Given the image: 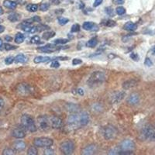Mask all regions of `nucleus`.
<instances>
[{"mask_svg":"<svg viewBox=\"0 0 155 155\" xmlns=\"http://www.w3.org/2000/svg\"><path fill=\"white\" fill-rule=\"evenodd\" d=\"M105 79H106L105 73L101 71H97V72H93L90 75L87 83H88V85L90 87H96L103 83Z\"/></svg>","mask_w":155,"mask_h":155,"instance_id":"nucleus-1","label":"nucleus"},{"mask_svg":"<svg viewBox=\"0 0 155 155\" xmlns=\"http://www.w3.org/2000/svg\"><path fill=\"white\" fill-rule=\"evenodd\" d=\"M21 124L27 130L31 133H34L37 130L33 119L28 114H24L21 116Z\"/></svg>","mask_w":155,"mask_h":155,"instance_id":"nucleus-2","label":"nucleus"},{"mask_svg":"<svg viewBox=\"0 0 155 155\" xmlns=\"http://www.w3.org/2000/svg\"><path fill=\"white\" fill-rule=\"evenodd\" d=\"M140 137L143 140H148L150 141H155V126L153 125H147L143 127Z\"/></svg>","mask_w":155,"mask_h":155,"instance_id":"nucleus-3","label":"nucleus"},{"mask_svg":"<svg viewBox=\"0 0 155 155\" xmlns=\"http://www.w3.org/2000/svg\"><path fill=\"white\" fill-rule=\"evenodd\" d=\"M74 143L72 142V140H65L62 142L60 145V150L61 151L62 154L65 155L72 154L74 150Z\"/></svg>","mask_w":155,"mask_h":155,"instance_id":"nucleus-4","label":"nucleus"},{"mask_svg":"<svg viewBox=\"0 0 155 155\" xmlns=\"http://www.w3.org/2000/svg\"><path fill=\"white\" fill-rule=\"evenodd\" d=\"M54 143V141L51 138L39 137L33 140V144L37 147H51Z\"/></svg>","mask_w":155,"mask_h":155,"instance_id":"nucleus-5","label":"nucleus"},{"mask_svg":"<svg viewBox=\"0 0 155 155\" xmlns=\"http://www.w3.org/2000/svg\"><path fill=\"white\" fill-rule=\"evenodd\" d=\"M37 124L40 130L43 131H47L50 129L51 126V120L46 116H40L37 118Z\"/></svg>","mask_w":155,"mask_h":155,"instance_id":"nucleus-6","label":"nucleus"},{"mask_svg":"<svg viewBox=\"0 0 155 155\" xmlns=\"http://www.w3.org/2000/svg\"><path fill=\"white\" fill-rule=\"evenodd\" d=\"M117 134H118V131L116 127H114L113 126H108L104 130V137L107 140H113L114 138H116Z\"/></svg>","mask_w":155,"mask_h":155,"instance_id":"nucleus-7","label":"nucleus"},{"mask_svg":"<svg viewBox=\"0 0 155 155\" xmlns=\"http://www.w3.org/2000/svg\"><path fill=\"white\" fill-rule=\"evenodd\" d=\"M119 148L123 151H133L135 149V143L133 140H124L120 143Z\"/></svg>","mask_w":155,"mask_h":155,"instance_id":"nucleus-8","label":"nucleus"},{"mask_svg":"<svg viewBox=\"0 0 155 155\" xmlns=\"http://www.w3.org/2000/svg\"><path fill=\"white\" fill-rule=\"evenodd\" d=\"M17 90L19 91V93L22 94V95H29L32 92V88L28 85V84L26 83H23L20 84V85L18 86Z\"/></svg>","mask_w":155,"mask_h":155,"instance_id":"nucleus-9","label":"nucleus"},{"mask_svg":"<svg viewBox=\"0 0 155 155\" xmlns=\"http://www.w3.org/2000/svg\"><path fill=\"white\" fill-rule=\"evenodd\" d=\"M60 48L57 46L53 44H47L46 46H44V47H38L37 50H39L40 51L43 52V53H47V54H50V53H52V52L57 51H58Z\"/></svg>","mask_w":155,"mask_h":155,"instance_id":"nucleus-10","label":"nucleus"},{"mask_svg":"<svg viewBox=\"0 0 155 155\" xmlns=\"http://www.w3.org/2000/svg\"><path fill=\"white\" fill-rule=\"evenodd\" d=\"M68 123L72 127H76L78 124H79V116L78 114L73 113L70 115L68 119ZM80 125V124H79Z\"/></svg>","mask_w":155,"mask_h":155,"instance_id":"nucleus-11","label":"nucleus"},{"mask_svg":"<svg viewBox=\"0 0 155 155\" xmlns=\"http://www.w3.org/2000/svg\"><path fill=\"white\" fill-rule=\"evenodd\" d=\"M63 125V120L58 116H53L51 119V126L52 128L60 129Z\"/></svg>","mask_w":155,"mask_h":155,"instance_id":"nucleus-12","label":"nucleus"},{"mask_svg":"<svg viewBox=\"0 0 155 155\" xmlns=\"http://www.w3.org/2000/svg\"><path fill=\"white\" fill-rule=\"evenodd\" d=\"M126 96V93L124 91H118L114 93L111 97V102L112 103H119V102L123 100Z\"/></svg>","mask_w":155,"mask_h":155,"instance_id":"nucleus-13","label":"nucleus"},{"mask_svg":"<svg viewBox=\"0 0 155 155\" xmlns=\"http://www.w3.org/2000/svg\"><path fill=\"white\" fill-rule=\"evenodd\" d=\"M24 130L26 129L23 126V128H16L14 129L12 132V137H14L15 138L17 139H22L26 137V132Z\"/></svg>","mask_w":155,"mask_h":155,"instance_id":"nucleus-14","label":"nucleus"},{"mask_svg":"<svg viewBox=\"0 0 155 155\" xmlns=\"http://www.w3.org/2000/svg\"><path fill=\"white\" fill-rule=\"evenodd\" d=\"M96 151H97V146L94 145V144H90V145L86 146L84 149H82L81 154L85 155L94 154Z\"/></svg>","mask_w":155,"mask_h":155,"instance_id":"nucleus-15","label":"nucleus"},{"mask_svg":"<svg viewBox=\"0 0 155 155\" xmlns=\"http://www.w3.org/2000/svg\"><path fill=\"white\" fill-rule=\"evenodd\" d=\"M140 102V96L137 93H132L127 98V102L131 106H135Z\"/></svg>","mask_w":155,"mask_h":155,"instance_id":"nucleus-16","label":"nucleus"},{"mask_svg":"<svg viewBox=\"0 0 155 155\" xmlns=\"http://www.w3.org/2000/svg\"><path fill=\"white\" fill-rule=\"evenodd\" d=\"M89 122V116L88 113L83 112L79 116V124L80 126H86Z\"/></svg>","mask_w":155,"mask_h":155,"instance_id":"nucleus-17","label":"nucleus"},{"mask_svg":"<svg viewBox=\"0 0 155 155\" xmlns=\"http://www.w3.org/2000/svg\"><path fill=\"white\" fill-rule=\"evenodd\" d=\"M13 148L15 149L16 151H23L26 148V143L22 140H17L13 143Z\"/></svg>","mask_w":155,"mask_h":155,"instance_id":"nucleus-18","label":"nucleus"},{"mask_svg":"<svg viewBox=\"0 0 155 155\" xmlns=\"http://www.w3.org/2000/svg\"><path fill=\"white\" fill-rule=\"evenodd\" d=\"M137 85V81H135V80H127V81L123 82V89L127 90V89H131V88L135 87Z\"/></svg>","mask_w":155,"mask_h":155,"instance_id":"nucleus-19","label":"nucleus"},{"mask_svg":"<svg viewBox=\"0 0 155 155\" xmlns=\"http://www.w3.org/2000/svg\"><path fill=\"white\" fill-rule=\"evenodd\" d=\"M123 30H127V31H134L137 28V25L133 22H127L123 26Z\"/></svg>","mask_w":155,"mask_h":155,"instance_id":"nucleus-20","label":"nucleus"},{"mask_svg":"<svg viewBox=\"0 0 155 155\" xmlns=\"http://www.w3.org/2000/svg\"><path fill=\"white\" fill-rule=\"evenodd\" d=\"M3 5L5 8H8V9H10V10H14L17 6V3L14 2V1H12V0H4Z\"/></svg>","mask_w":155,"mask_h":155,"instance_id":"nucleus-21","label":"nucleus"},{"mask_svg":"<svg viewBox=\"0 0 155 155\" xmlns=\"http://www.w3.org/2000/svg\"><path fill=\"white\" fill-rule=\"evenodd\" d=\"M23 31L27 33H34L37 32V26H26V27H21Z\"/></svg>","mask_w":155,"mask_h":155,"instance_id":"nucleus-22","label":"nucleus"},{"mask_svg":"<svg viewBox=\"0 0 155 155\" xmlns=\"http://www.w3.org/2000/svg\"><path fill=\"white\" fill-rule=\"evenodd\" d=\"M8 20H10V22H17L20 20V15L18 14L16 12H13V13H11L10 15L8 16Z\"/></svg>","mask_w":155,"mask_h":155,"instance_id":"nucleus-23","label":"nucleus"},{"mask_svg":"<svg viewBox=\"0 0 155 155\" xmlns=\"http://www.w3.org/2000/svg\"><path fill=\"white\" fill-rule=\"evenodd\" d=\"M51 59L49 57H44V56H37L34 58L33 61L36 64H40V63H44V62L48 61Z\"/></svg>","mask_w":155,"mask_h":155,"instance_id":"nucleus-24","label":"nucleus"},{"mask_svg":"<svg viewBox=\"0 0 155 155\" xmlns=\"http://www.w3.org/2000/svg\"><path fill=\"white\" fill-rule=\"evenodd\" d=\"M27 57L25 56L24 54H18L14 58V61L16 63H25L27 62Z\"/></svg>","mask_w":155,"mask_h":155,"instance_id":"nucleus-25","label":"nucleus"},{"mask_svg":"<svg viewBox=\"0 0 155 155\" xmlns=\"http://www.w3.org/2000/svg\"><path fill=\"white\" fill-rule=\"evenodd\" d=\"M24 39H25V37L24 35L23 34V33H16V35L15 37V42L16 43V44H22L23 42L24 41Z\"/></svg>","mask_w":155,"mask_h":155,"instance_id":"nucleus-26","label":"nucleus"},{"mask_svg":"<svg viewBox=\"0 0 155 155\" xmlns=\"http://www.w3.org/2000/svg\"><path fill=\"white\" fill-rule=\"evenodd\" d=\"M94 27H95V23L92 22H85L82 26L84 30H91Z\"/></svg>","mask_w":155,"mask_h":155,"instance_id":"nucleus-27","label":"nucleus"},{"mask_svg":"<svg viewBox=\"0 0 155 155\" xmlns=\"http://www.w3.org/2000/svg\"><path fill=\"white\" fill-rule=\"evenodd\" d=\"M98 44V40L96 38H92V39L89 40V41L86 43V47H95L96 45Z\"/></svg>","mask_w":155,"mask_h":155,"instance_id":"nucleus-28","label":"nucleus"},{"mask_svg":"<svg viewBox=\"0 0 155 155\" xmlns=\"http://www.w3.org/2000/svg\"><path fill=\"white\" fill-rule=\"evenodd\" d=\"M55 36V33L54 31H50V32H45L43 34V39L45 40H48L52 37H54Z\"/></svg>","mask_w":155,"mask_h":155,"instance_id":"nucleus-29","label":"nucleus"},{"mask_svg":"<svg viewBox=\"0 0 155 155\" xmlns=\"http://www.w3.org/2000/svg\"><path fill=\"white\" fill-rule=\"evenodd\" d=\"M27 10L29 12H37V10H38V5H36V4H28L27 5Z\"/></svg>","mask_w":155,"mask_h":155,"instance_id":"nucleus-30","label":"nucleus"},{"mask_svg":"<svg viewBox=\"0 0 155 155\" xmlns=\"http://www.w3.org/2000/svg\"><path fill=\"white\" fill-rule=\"evenodd\" d=\"M38 153L37 147L34 146H31L29 147L28 150H27V154L28 155H37Z\"/></svg>","mask_w":155,"mask_h":155,"instance_id":"nucleus-31","label":"nucleus"},{"mask_svg":"<svg viewBox=\"0 0 155 155\" xmlns=\"http://www.w3.org/2000/svg\"><path fill=\"white\" fill-rule=\"evenodd\" d=\"M16 154L15 149H12V148H6L3 150V155H13Z\"/></svg>","mask_w":155,"mask_h":155,"instance_id":"nucleus-32","label":"nucleus"},{"mask_svg":"<svg viewBox=\"0 0 155 155\" xmlns=\"http://www.w3.org/2000/svg\"><path fill=\"white\" fill-rule=\"evenodd\" d=\"M105 11H106V12L107 13V15H109V16H111V17H113V16H115V12H114L113 9L112 7H106V9H105Z\"/></svg>","mask_w":155,"mask_h":155,"instance_id":"nucleus-33","label":"nucleus"},{"mask_svg":"<svg viewBox=\"0 0 155 155\" xmlns=\"http://www.w3.org/2000/svg\"><path fill=\"white\" fill-rule=\"evenodd\" d=\"M102 23H103V25H105V26L109 27H114V26H116V22L113 21V20H106V21Z\"/></svg>","mask_w":155,"mask_h":155,"instance_id":"nucleus-34","label":"nucleus"},{"mask_svg":"<svg viewBox=\"0 0 155 155\" xmlns=\"http://www.w3.org/2000/svg\"><path fill=\"white\" fill-rule=\"evenodd\" d=\"M50 8V4L49 3H41L40 5V10L44 12V11H47L49 10Z\"/></svg>","mask_w":155,"mask_h":155,"instance_id":"nucleus-35","label":"nucleus"},{"mask_svg":"<svg viewBox=\"0 0 155 155\" xmlns=\"http://www.w3.org/2000/svg\"><path fill=\"white\" fill-rule=\"evenodd\" d=\"M68 22H69V20L68 19V18H65V17L58 18V23H59V24L61 25V26H64V25L67 24Z\"/></svg>","mask_w":155,"mask_h":155,"instance_id":"nucleus-36","label":"nucleus"},{"mask_svg":"<svg viewBox=\"0 0 155 155\" xmlns=\"http://www.w3.org/2000/svg\"><path fill=\"white\" fill-rule=\"evenodd\" d=\"M116 12L118 15H123L126 12L125 8H123V6H119L116 9Z\"/></svg>","mask_w":155,"mask_h":155,"instance_id":"nucleus-37","label":"nucleus"},{"mask_svg":"<svg viewBox=\"0 0 155 155\" xmlns=\"http://www.w3.org/2000/svg\"><path fill=\"white\" fill-rule=\"evenodd\" d=\"M69 41L68 39H57L54 40V44H65Z\"/></svg>","mask_w":155,"mask_h":155,"instance_id":"nucleus-38","label":"nucleus"},{"mask_svg":"<svg viewBox=\"0 0 155 155\" xmlns=\"http://www.w3.org/2000/svg\"><path fill=\"white\" fill-rule=\"evenodd\" d=\"M80 29H81L80 25L76 23V24H74L73 26H72V29H71V31H72V33H77L80 31Z\"/></svg>","mask_w":155,"mask_h":155,"instance_id":"nucleus-39","label":"nucleus"},{"mask_svg":"<svg viewBox=\"0 0 155 155\" xmlns=\"http://www.w3.org/2000/svg\"><path fill=\"white\" fill-rule=\"evenodd\" d=\"M40 38L39 36L36 35V36H33V37L31 38L30 42H31L32 44H38L40 42Z\"/></svg>","mask_w":155,"mask_h":155,"instance_id":"nucleus-40","label":"nucleus"},{"mask_svg":"<svg viewBox=\"0 0 155 155\" xmlns=\"http://www.w3.org/2000/svg\"><path fill=\"white\" fill-rule=\"evenodd\" d=\"M37 31H39V32L43 31V30H48V29H50L49 27L45 26V25H39V26H37Z\"/></svg>","mask_w":155,"mask_h":155,"instance_id":"nucleus-41","label":"nucleus"},{"mask_svg":"<svg viewBox=\"0 0 155 155\" xmlns=\"http://www.w3.org/2000/svg\"><path fill=\"white\" fill-rule=\"evenodd\" d=\"M54 154V150H52L51 148H50V147L46 148L44 150V154L45 155H53Z\"/></svg>","mask_w":155,"mask_h":155,"instance_id":"nucleus-42","label":"nucleus"},{"mask_svg":"<svg viewBox=\"0 0 155 155\" xmlns=\"http://www.w3.org/2000/svg\"><path fill=\"white\" fill-rule=\"evenodd\" d=\"M13 61H14V58L12 57H8L5 59V63L6 64H11Z\"/></svg>","mask_w":155,"mask_h":155,"instance_id":"nucleus-43","label":"nucleus"},{"mask_svg":"<svg viewBox=\"0 0 155 155\" xmlns=\"http://www.w3.org/2000/svg\"><path fill=\"white\" fill-rule=\"evenodd\" d=\"M51 68H59L60 67L59 62L57 61H52L51 64Z\"/></svg>","mask_w":155,"mask_h":155,"instance_id":"nucleus-44","label":"nucleus"},{"mask_svg":"<svg viewBox=\"0 0 155 155\" xmlns=\"http://www.w3.org/2000/svg\"><path fill=\"white\" fill-rule=\"evenodd\" d=\"M144 64L147 65V67H150L153 65V62L151 61V60H150L149 57H147L145 61H144Z\"/></svg>","mask_w":155,"mask_h":155,"instance_id":"nucleus-45","label":"nucleus"},{"mask_svg":"<svg viewBox=\"0 0 155 155\" xmlns=\"http://www.w3.org/2000/svg\"><path fill=\"white\" fill-rule=\"evenodd\" d=\"M130 57L133 61H139V56H138V54L137 53H132L130 54Z\"/></svg>","mask_w":155,"mask_h":155,"instance_id":"nucleus-46","label":"nucleus"},{"mask_svg":"<svg viewBox=\"0 0 155 155\" xmlns=\"http://www.w3.org/2000/svg\"><path fill=\"white\" fill-rule=\"evenodd\" d=\"M82 63V61L80 59H79V58H74V59H73V61H72V64L73 65H78V64H80Z\"/></svg>","mask_w":155,"mask_h":155,"instance_id":"nucleus-47","label":"nucleus"},{"mask_svg":"<svg viewBox=\"0 0 155 155\" xmlns=\"http://www.w3.org/2000/svg\"><path fill=\"white\" fill-rule=\"evenodd\" d=\"M16 47L15 46H12V45L8 44H5V49L6 50V51H11V50L16 49Z\"/></svg>","mask_w":155,"mask_h":155,"instance_id":"nucleus-48","label":"nucleus"},{"mask_svg":"<svg viewBox=\"0 0 155 155\" xmlns=\"http://www.w3.org/2000/svg\"><path fill=\"white\" fill-rule=\"evenodd\" d=\"M113 3L116 5H123L125 3V0H113Z\"/></svg>","mask_w":155,"mask_h":155,"instance_id":"nucleus-49","label":"nucleus"},{"mask_svg":"<svg viewBox=\"0 0 155 155\" xmlns=\"http://www.w3.org/2000/svg\"><path fill=\"white\" fill-rule=\"evenodd\" d=\"M102 1H103V0H95L93 6L94 7H98V5H100L102 3Z\"/></svg>","mask_w":155,"mask_h":155,"instance_id":"nucleus-50","label":"nucleus"},{"mask_svg":"<svg viewBox=\"0 0 155 155\" xmlns=\"http://www.w3.org/2000/svg\"><path fill=\"white\" fill-rule=\"evenodd\" d=\"M64 12V10H63V9H58V10H57L56 11H55V13L56 14H57V15H61L62 13Z\"/></svg>","mask_w":155,"mask_h":155,"instance_id":"nucleus-51","label":"nucleus"},{"mask_svg":"<svg viewBox=\"0 0 155 155\" xmlns=\"http://www.w3.org/2000/svg\"><path fill=\"white\" fill-rule=\"evenodd\" d=\"M33 22H40V21H41V19H40L39 16H35L33 17Z\"/></svg>","mask_w":155,"mask_h":155,"instance_id":"nucleus-52","label":"nucleus"},{"mask_svg":"<svg viewBox=\"0 0 155 155\" xmlns=\"http://www.w3.org/2000/svg\"><path fill=\"white\" fill-rule=\"evenodd\" d=\"M51 1L54 5H59L61 3V0H51Z\"/></svg>","mask_w":155,"mask_h":155,"instance_id":"nucleus-53","label":"nucleus"},{"mask_svg":"<svg viewBox=\"0 0 155 155\" xmlns=\"http://www.w3.org/2000/svg\"><path fill=\"white\" fill-rule=\"evenodd\" d=\"M78 92L80 96H84V90L82 89H78Z\"/></svg>","mask_w":155,"mask_h":155,"instance_id":"nucleus-54","label":"nucleus"},{"mask_svg":"<svg viewBox=\"0 0 155 155\" xmlns=\"http://www.w3.org/2000/svg\"><path fill=\"white\" fill-rule=\"evenodd\" d=\"M3 106H4V101H3L2 98H0V110L2 109Z\"/></svg>","mask_w":155,"mask_h":155,"instance_id":"nucleus-55","label":"nucleus"},{"mask_svg":"<svg viewBox=\"0 0 155 155\" xmlns=\"http://www.w3.org/2000/svg\"><path fill=\"white\" fill-rule=\"evenodd\" d=\"M5 40L6 41H12V38L11 37H10V36H6V37H5Z\"/></svg>","mask_w":155,"mask_h":155,"instance_id":"nucleus-56","label":"nucleus"},{"mask_svg":"<svg viewBox=\"0 0 155 155\" xmlns=\"http://www.w3.org/2000/svg\"><path fill=\"white\" fill-rule=\"evenodd\" d=\"M4 30H5V27L2 26V25H0V33L4 32Z\"/></svg>","mask_w":155,"mask_h":155,"instance_id":"nucleus-57","label":"nucleus"},{"mask_svg":"<svg viewBox=\"0 0 155 155\" xmlns=\"http://www.w3.org/2000/svg\"><path fill=\"white\" fill-rule=\"evenodd\" d=\"M84 7H85V4H84L83 3H80V5H79V9L82 10V9H84Z\"/></svg>","mask_w":155,"mask_h":155,"instance_id":"nucleus-58","label":"nucleus"},{"mask_svg":"<svg viewBox=\"0 0 155 155\" xmlns=\"http://www.w3.org/2000/svg\"><path fill=\"white\" fill-rule=\"evenodd\" d=\"M3 40H2V39H0V50L2 49V47H3Z\"/></svg>","mask_w":155,"mask_h":155,"instance_id":"nucleus-59","label":"nucleus"},{"mask_svg":"<svg viewBox=\"0 0 155 155\" xmlns=\"http://www.w3.org/2000/svg\"><path fill=\"white\" fill-rule=\"evenodd\" d=\"M2 14H3V8L0 6V15H2Z\"/></svg>","mask_w":155,"mask_h":155,"instance_id":"nucleus-60","label":"nucleus"},{"mask_svg":"<svg viewBox=\"0 0 155 155\" xmlns=\"http://www.w3.org/2000/svg\"><path fill=\"white\" fill-rule=\"evenodd\" d=\"M154 53H155V47H154Z\"/></svg>","mask_w":155,"mask_h":155,"instance_id":"nucleus-61","label":"nucleus"}]
</instances>
